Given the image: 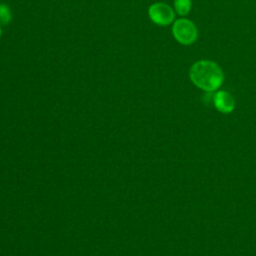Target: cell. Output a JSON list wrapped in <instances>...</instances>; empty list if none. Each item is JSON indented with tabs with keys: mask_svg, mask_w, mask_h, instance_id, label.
<instances>
[{
	"mask_svg": "<svg viewBox=\"0 0 256 256\" xmlns=\"http://www.w3.org/2000/svg\"><path fill=\"white\" fill-rule=\"evenodd\" d=\"M190 79L199 88L211 92L219 88L223 82L222 69L213 61L201 60L190 68Z\"/></svg>",
	"mask_w": 256,
	"mask_h": 256,
	"instance_id": "obj_1",
	"label": "cell"
},
{
	"mask_svg": "<svg viewBox=\"0 0 256 256\" xmlns=\"http://www.w3.org/2000/svg\"><path fill=\"white\" fill-rule=\"evenodd\" d=\"M172 32L174 38L181 44L190 45L197 39V28L193 22L188 19H178L175 21Z\"/></svg>",
	"mask_w": 256,
	"mask_h": 256,
	"instance_id": "obj_2",
	"label": "cell"
},
{
	"mask_svg": "<svg viewBox=\"0 0 256 256\" xmlns=\"http://www.w3.org/2000/svg\"><path fill=\"white\" fill-rule=\"evenodd\" d=\"M148 14L150 19L161 26L170 24L174 20V11L165 3H154L149 7Z\"/></svg>",
	"mask_w": 256,
	"mask_h": 256,
	"instance_id": "obj_3",
	"label": "cell"
},
{
	"mask_svg": "<svg viewBox=\"0 0 256 256\" xmlns=\"http://www.w3.org/2000/svg\"><path fill=\"white\" fill-rule=\"evenodd\" d=\"M214 105L222 113H229L234 109V99L226 91H218L214 95Z\"/></svg>",
	"mask_w": 256,
	"mask_h": 256,
	"instance_id": "obj_4",
	"label": "cell"
},
{
	"mask_svg": "<svg viewBox=\"0 0 256 256\" xmlns=\"http://www.w3.org/2000/svg\"><path fill=\"white\" fill-rule=\"evenodd\" d=\"M191 5H192L191 0H175L174 1L175 10L180 15L188 14L191 9Z\"/></svg>",
	"mask_w": 256,
	"mask_h": 256,
	"instance_id": "obj_5",
	"label": "cell"
},
{
	"mask_svg": "<svg viewBox=\"0 0 256 256\" xmlns=\"http://www.w3.org/2000/svg\"><path fill=\"white\" fill-rule=\"evenodd\" d=\"M11 18L12 16L10 8L4 3H0V23L7 25L11 21Z\"/></svg>",
	"mask_w": 256,
	"mask_h": 256,
	"instance_id": "obj_6",
	"label": "cell"
},
{
	"mask_svg": "<svg viewBox=\"0 0 256 256\" xmlns=\"http://www.w3.org/2000/svg\"><path fill=\"white\" fill-rule=\"evenodd\" d=\"M0 36H1V28H0Z\"/></svg>",
	"mask_w": 256,
	"mask_h": 256,
	"instance_id": "obj_7",
	"label": "cell"
}]
</instances>
